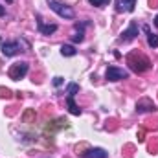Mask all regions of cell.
Returning <instances> with one entry per match:
<instances>
[{"label": "cell", "instance_id": "cell-3", "mask_svg": "<svg viewBox=\"0 0 158 158\" xmlns=\"http://www.w3.org/2000/svg\"><path fill=\"white\" fill-rule=\"evenodd\" d=\"M105 76L109 81H121V79H129V72L123 68H118V66H109Z\"/></svg>", "mask_w": 158, "mask_h": 158}, {"label": "cell", "instance_id": "cell-17", "mask_svg": "<svg viewBox=\"0 0 158 158\" xmlns=\"http://www.w3.org/2000/svg\"><path fill=\"white\" fill-rule=\"evenodd\" d=\"M155 26H156V28H158V15H156V17H155Z\"/></svg>", "mask_w": 158, "mask_h": 158}, {"label": "cell", "instance_id": "cell-2", "mask_svg": "<svg viewBox=\"0 0 158 158\" xmlns=\"http://www.w3.org/2000/svg\"><path fill=\"white\" fill-rule=\"evenodd\" d=\"M28 74V63H15L11 68H9V77L13 79V81H19V79H22L24 76Z\"/></svg>", "mask_w": 158, "mask_h": 158}, {"label": "cell", "instance_id": "cell-16", "mask_svg": "<svg viewBox=\"0 0 158 158\" xmlns=\"http://www.w3.org/2000/svg\"><path fill=\"white\" fill-rule=\"evenodd\" d=\"M6 15V7L4 6H0V17H4Z\"/></svg>", "mask_w": 158, "mask_h": 158}, {"label": "cell", "instance_id": "cell-10", "mask_svg": "<svg viewBox=\"0 0 158 158\" xmlns=\"http://www.w3.org/2000/svg\"><path fill=\"white\" fill-rule=\"evenodd\" d=\"M61 53H63L64 57H74V55L77 53V50H76L72 44H63V46H61Z\"/></svg>", "mask_w": 158, "mask_h": 158}, {"label": "cell", "instance_id": "cell-5", "mask_svg": "<svg viewBox=\"0 0 158 158\" xmlns=\"http://www.w3.org/2000/svg\"><path fill=\"white\" fill-rule=\"evenodd\" d=\"M138 31H140V28H138V22H131V24H129V28H127V30L121 33V40H123V42H129V40L136 39Z\"/></svg>", "mask_w": 158, "mask_h": 158}, {"label": "cell", "instance_id": "cell-18", "mask_svg": "<svg viewBox=\"0 0 158 158\" xmlns=\"http://www.w3.org/2000/svg\"><path fill=\"white\" fill-rule=\"evenodd\" d=\"M6 2H13V0H6Z\"/></svg>", "mask_w": 158, "mask_h": 158}, {"label": "cell", "instance_id": "cell-6", "mask_svg": "<svg viewBox=\"0 0 158 158\" xmlns=\"http://www.w3.org/2000/svg\"><path fill=\"white\" fill-rule=\"evenodd\" d=\"M134 6H136V0H116V11L123 13V11H134Z\"/></svg>", "mask_w": 158, "mask_h": 158}, {"label": "cell", "instance_id": "cell-11", "mask_svg": "<svg viewBox=\"0 0 158 158\" xmlns=\"http://www.w3.org/2000/svg\"><path fill=\"white\" fill-rule=\"evenodd\" d=\"M77 92H79V85L77 83H70V85L66 86V94H68V96H76Z\"/></svg>", "mask_w": 158, "mask_h": 158}, {"label": "cell", "instance_id": "cell-4", "mask_svg": "<svg viewBox=\"0 0 158 158\" xmlns=\"http://www.w3.org/2000/svg\"><path fill=\"white\" fill-rule=\"evenodd\" d=\"M20 50V40H13V42H4L2 44V53L6 57H13L17 52Z\"/></svg>", "mask_w": 158, "mask_h": 158}, {"label": "cell", "instance_id": "cell-13", "mask_svg": "<svg viewBox=\"0 0 158 158\" xmlns=\"http://www.w3.org/2000/svg\"><path fill=\"white\" fill-rule=\"evenodd\" d=\"M92 6H96V7H103V6H107L110 0H88Z\"/></svg>", "mask_w": 158, "mask_h": 158}, {"label": "cell", "instance_id": "cell-9", "mask_svg": "<svg viewBox=\"0 0 158 158\" xmlns=\"http://www.w3.org/2000/svg\"><path fill=\"white\" fill-rule=\"evenodd\" d=\"M74 98H76V96H68V98H66V105H68V110H70L74 116H79V114H81V109L76 105Z\"/></svg>", "mask_w": 158, "mask_h": 158}, {"label": "cell", "instance_id": "cell-8", "mask_svg": "<svg viewBox=\"0 0 158 158\" xmlns=\"http://www.w3.org/2000/svg\"><path fill=\"white\" fill-rule=\"evenodd\" d=\"M37 26H39V31L42 33V35H52V33L57 31V24H44V22L40 20V17H39Z\"/></svg>", "mask_w": 158, "mask_h": 158}, {"label": "cell", "instance_id": "cell-15", "mask_svg": "<svg viewBox=\"0 0 158 158\" xmlns=\"http://www.w3.org/2000/svg\"><path fill=\"white\" fill-rule=\"evenodd\" d=\"M53 85L55 86H61L63 85V77H53Z\"/></svg>", "mask_w": 158, "mask_h": 158}, {"label": "cell", "instance_id": "cell-1", "mask_svg": "<svg viewBox=\"0 0 158 158\" xmlns=\"http://www.w3.org/2000/svg\"><path fill=\"white\" fill-rule=\"evenodd\" d=\"M46 2H48L50 9L55 11L59 17H63V19H74V17H76L74 9H72L70 6H66V4H63V2H59V0H46Z\"/></svg>", "mask_w": 158, "mask_h": 158}, {"label": "cell", "instance_id": "cell-14", "mask_svg": "<svg viewBox=\"0 0 158 158\" xmlns=\"http://www.w3.org/2000/svg\"><path fill=\"white\" fill-rule=\"evenodd\" d=\"M83 39H85V37H83V30H79V31H76V33L72 35V40H74V42H81Z\"/></svg>", "mask_w": 158, "mask_h": 158}, {"label": "cell", "instance_id": "cell-12", "mask_svg": "<svg viewBox=\"0 0 158 158\" xmlns=\"http://www.w3.org/2000/svg\"><path fill=\"white\" fill-rule=\"evenodd\" d=\"M147 44H149L151 48H158V35L149 33V35H147Z\"/></svg>", "mask_w": 158, "mask_h": 158}, {"label": "cell", "instance_id": "cell-7", "mask_svg": "<svg viewBox=\"0 0 158 158\" xmlns=\"http://www.w3.org/2000/svg\"><path fill=\"white\" fill-rule=\"evenodd\" d=\"M83 158H109V153L101 147H94V149H88L86 153H83Z\"/></svg>", "mask_w": 158, "mask_h": 158}]
</instances>
